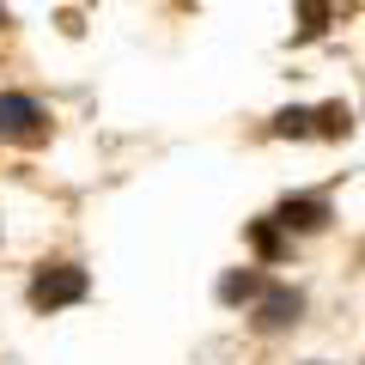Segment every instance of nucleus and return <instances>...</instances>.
<instances>
[{"label":"nucleus","mask_w":365,"mask_h":365,"mask_svg":"<svg viewBox=\"0 0 365 365\" xmlns=\"http://www.w3.org/2000/svg\"><path fill=\"white\" fill-rule=\"evenodd\" d=\"M274 134H280V140H304V134H311V110H280V116H274Z\"/></svg>","instance_id":"6"},{"label":"nucleus","mask_w":365,"mask_h":365,"mask_svg":"<svg viewBox=\"0 0 365 365\" xmlns=\"http://www.w3.org/2000/svg\"><path fill=\"white\" fill-rule=\"evenodd\" d=\"M274 220L287 225V232H317V225L329 220V207H323V201H317V195H287V201H280V213H274Z\"/></svg>","instance_id":"3"},{"label":"nucleus","mask_w":365,"mask_h":365,"mask_svg":"<svg viewBox=\"0 0 365 365\" xmlns=\"http://www.w3.org/2000/svg\"><path fill=\"white\" fill-rule=\"evenodd\" d=\"M299 311H304L299 292H268L262 311H256V323H262V329H287V323H299Z\"/></svg>","instance_id":"4"},{"label":"nucleus","mask_w":365,"mask_h":365,"mask_svg":"<svg viewBox=\"0 0 365 365\" xmlns=\"http://www.w3.org/2000/svg\"><path fill=\"white\" fill-rule=\"evenodd\" d=\"M250 237H256V256H262V262H274V256H280V225H268V220H262Z\"/></svg>","instance_id":"9"},{"label":"nucleus","mask_w":365,"mask_h":365,"mask_svg":"<svg viewBox=\"0 0 365 365\" xmlns=\"http://www.w3.org/2000/svg\"><path fill=\"white\" fill-rule=\"evenodd\" d=\"M43 128H49V116H43L37 98H25V91H0V140L31 146V140H43Z\"/></svg>","instance_id":"2"},{"label":"nucleus","mask_w":365,"mask_h":365,"mask_svg":"<svg viewBox=\"0 0 365 365\" xmlns=\"http://www.w3.org/2000/svg\"><path fill=\"white\" fill-rule=\"evenodd\" d=\"M299 13H304V37H323V25H329V0H299Z\"/></svg>","instance_id":"8"},{"label":"nucleus","mask_w":365,"mask_h":365,"mask_svg":"<svg viewBox=\"0 0 365 365\" xmlns=\"http://www.w3.org/2000/svg\"><path fill=\"white\" fill-rule=\"evenodd\" d=\"M91 292L86 268H73V262H55V268H43L37 280H31V304L37 311H61V304H79Z\"/></svg>","instance_id":"1"},{"label":"nucleus","mask_w":365,"mask_h":365,"mask_svg":"<svg viewBox=\"0 0 365 365\" xmlns=\"http://www.w3.org/2000/svg\"><path fill=\"white\" fill-rule=\"evenodd\" d=\"M0 25H6V6H0Z\"/></svg>","instance_id":"10"},{"label":"nucleus","mask_w":365,"mask_h":365,"mask_svg":"<svg viewBox=\"0 0 365 365\" xmlns=\"http://www.w3.org/2000/svg\"><path fill=\"white\" fill-rule=\"evenodd\" d=\"M311 128L317 134H347L353 116H347V104H329V110H317V116H311Z\"/></svg>","instance_id":"7"},{"label":"nucleus","mask_w":365,"mask_h":365,"mask_svg":"<svg viewBox=\"0 0 365 365\" xmlns=\"http://www.w3.org/2000/svg\"><path fill=\"white\" fill-rule=\"evenodd\" d=\"M256 292H262V274H256V268H232V274L220 280V299H225V304H244V299H256Z\"/></svg>","instance_id":"5"}]
</instances>
